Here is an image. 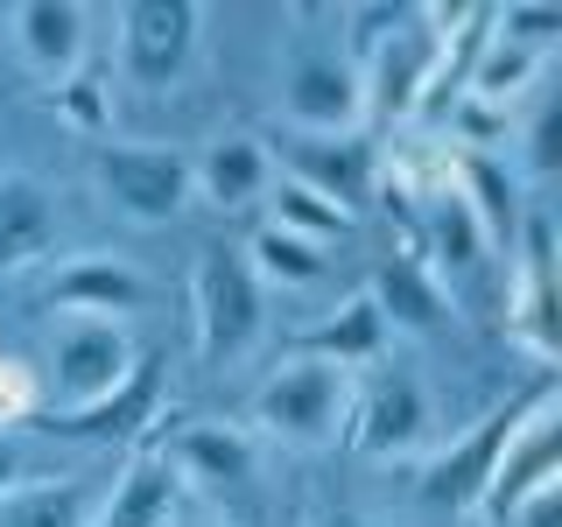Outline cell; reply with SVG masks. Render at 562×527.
<instances>
[{"label":"cell","mask_w":562,"mask_h":527,"mask_svg":"<svg viewBox=\"0 0 562 527\" xmlns=\"http://www.w3.org/2000/svg\"><path fill=\"white\" fill-rule=\"evenodd\" d=\"M345 415H351V373L345 366H330V359H281L268 380L254 386V422L268 436H281V444H295V450H316V444H330V436L345 429Z\"/></svg>","instance_id":"obj_1"},{"label":"cell","mask_w":562,"mask_h":527,"mask_svg":"<svg viewBox=\"0 0 562 527\" xmlns=\"http://www.w3.org/2000/svg\"><path fill=\"white\" fill-rule=\"evenodd\" d=\"M113 57L120 78L134 92H176L198 70V43H204V8L198 0H134L113 14Z\"/></svg>","instance_id":"obj_2"},{"label":"cell","mask_w":562,"mask_h":527,"mask_svg":"<svg viewBox=\"0 0 562 527\" xmlns=\"http://www.w3.org/2000/svg\"><path fill=\"white\" fill-rule=\"evenodd\" d=\"M190 316H198V351L211 366H233L268 324V289L233 246H204L190 268Z\"/></svg>","instance_id":"obj_3"},{"label":"cell","mask_w":562,"mask_h":527,"mask_svg":"<svg viewBox=\"0 0 562 527\" xmlns=\"http://www.w3.org/2000/svg\"><path fill=\"white\" fill-rule=\"evenodd\" d=\"M281 120L289 134H359L366 120V92H359V64L338 43H295L281 57Z\"/></svg>","instance_id":"obj_4"},{"label":"cell","mask_w":562,"mask_h":527,"mask_svg":"<svg viewBox=\"0 0 562 527\" xmlns=\"http://www.w3.org/2000/svg\"><path fill=\"white\" fill-rule=\"evenodd\" d=\"M436 57H443V29L436 8H401V22L366 49L359 64V92L373 120H408L415 105H429L436 92Z\"/></svg>","instance_id":"obj_5"},{"label":"cell","mask_w":562,"mask_h":527,"mask_svg":"<svg viewBox=\"0 0 562 527\" xmlns=\"http://www.w3.org/2000/svg\"><path fill=\"white\" fill-rule=\"evenodd\" d=\"M99 190L127 225H169L190 211V155L162 141H105L99 148Z\"/></svg>","instance_id":"obj_6"},{"label":"cell","mask_w":562,"mask_h":527,"mask_svg":"<svg viewBox=\"0 0 562 527\" xmlns=\"http://www.w3.org/2000/svg\"><path fill=\"white\" fill-rule=\"evenodd\" d=\"M535 394H520V401H506V408H492L479 415L464 436H450L443 450L429 457V464L415 471V492H422V506H436V514H471V506L485 500V485H492V471H499V450H506V436H514V422L520 408Z\"/></svg>","instance_id":"obj_7"},{"label":"cell","mask_w":562,"mask_h":527,"mask_svg":"<svg viewBox=\"0 0 562 527\" xmlns=\"http://www.w3.org/2000/svg\"><path fill=\"white\" fill-rule=\"evenodd\" d=\"M351 444L366 457H408L429 444V386L408 366H380L373 380H351Z\"/></svg>","instance_id":"obj_8"},{"label":"cell","mask_w":562,"mask_h":527,"mask_svg":"<svg viewBox=\"0 0 562 527\" xmlns=\"http://www.w3.org/2000/svg\"><path fill=\"white\" fill-rule=\"evenodd\" d=\"M555 471H562V408H555L549 386H535V401L520 408L514 436H506V450H499V471H492V485H485L479 514L506 527V514H514L527 492L555 485Z\"/></svg>","instance_id":"obj_9"},{"label":"cell","mask_w":562,"mask_h":527,"mask_svg":"<svg viewBox=\"0 0 562 527\" xmlns=\"http://www.w3.org/2000/svg\"><path fill=\"white\" fill-rule=\"evenodd\" d=\"M268 155L289 162V183L316 190V198L338 204L345 218L373 198V183H380V155H373L366 134H281V141H268Z\"/></svg>","instance_id":"obj_10"},{"label":"cell","mask_w":562,"mask_h":527,"mask_svg":"<svg viewBox=\"0 0 562 527\" xmlns=\"http://www.w3.org/2000/svg\"><path fill=\"white\" fill-rule=\"evenodd\" d=\"M155 415H162V366H155V359H134V373L120 380V386L78 401V408L35 415V429L70 436V444H140Z\"/></svg>","instance_id":"obj_11"},{"label":"cell","mask_w":562,"mask_h":527,"mask_svg":"<svg viewBox=\"0 0 562 527\" xmlns=\"http://www.w3.org/2000/svg\"><path fill=\"white\" fill-rule=\"evenodd\" d=\"M134 338L127 324H113V316H64L57 338H49V386L78 408V401L105 394V386H120L134 373Z\"/></svg>","instance_id":"obj_12"},{"label":"cell","mask_w":562,"mask_h":527,"mask_svg":"<svg viewBox=\"0 0 562 527\" xmlns=\"http://www.w3.org/2000/svg\"><path fill=\"white\" fill-rule=\"evenodd\" d=\"M169 471L183 485H204L211 500H254L260 485V457H254V436L239 429V422H183V429L169 436Z\"/></svg>","instance_id":"obj_13"},{"label":"cell","mask_w":562,"mask_h":527,"mask_svg":"<svg viewBox=\"0 0 562 527\" xmlns=\"http://www.w3.org/2000/svg\"><path fill=\"white\" fill-rule=\"evenodd\" d=\"M506 316L541 359H562V303H555V225L541 218H520V239H514V295H506Z\"/></svg>","instance_id":"obj_14"},{"label":"cell","mask_w":562,"mask_h":527,"mask_svg":"<svg viewBox=\"0 0 562 527\" xmlns=\"http://www.w3.org/2000/svg\"><path fill=\"white\" fill-rule=\"evenodd\" d=\"M14 57H22L43 85H70L92 57V8L78 0H29V8L8 14Z\"/></svg>","instance_id":"obj_15"},{"label":"cell","mask_w":562,"mask_h":527,"mask_svg":"<svg viewBox=\"0 0 562 527\" xmlns=\"http://www.w3.org/2000/svg\"><path fill=\"white\" fill-rule=\"evenodd\" d=\"M148 295H155L148 274H140L134 260H113V254H78V260H64V268H49V281H43L49 310H64V316H113V324H127Z\"/></svg>","instance_id":"obj_16"},{"label":"cell","mask_w":562,"mask_h":527,"mask_svg":"<svg viewBox=\"0 0 562 527\" xmlns=\"http://www.w3.org/2000/svg\"><path fill=\"white\" fill-rule=\"evenodd\" d=\"M366 295H373L386 338H394V330L401 338H436V330L457 324V295L422 268V254H386L373 268V281H366Z\"/></svg>","instance_id":"obj_17"},{"label":"cell","mask_w":562,"mask_h":527,"mask_svg":"<svg viewBox=\"0 0 562 527\" xmlns=\"http://www.w3.org/2000/svg\"><path fill=\"white\" fill-rule=\"evenodd\" d=\"M190 190L218 211H246L274 190V155L260 134H218L190 155Z\"/></svg>","instance_id":"obj_18"},{"label":"cell","mask_w":562,"mask_h":527,"mask_svg":"<svg viewBox=\"0 0 562 527\" xmlns=\"http://www.w3.org/2000/svg\"><path fill=\"white\" fill-rule=\"evenodd\" d=\"M49 239H57V190L35 169H0V281L43 260Z\"/></svg>","instance_id":"obj_19"},{"label":"cell","mask_w":562,"mask_h":527,"mask_svg":"<svg viewBox=\"0 0 562 527\" xmlns=\"http://www.w3.org/2000/svg\"><path fill=\"white\" fill-rule=\"evenodd\" d=\"M450 190L464 198L471 218H479V233L514 254L527 211H520V190H514V176H506L499 148H450Z\"/></svg>","instance_id":"obj_20"},{"label":"cell","mask_w":562,"mask_h":527,"mask_svg":"<svg viewBox=\"0 0 562 527\" xmlns=\"http://www.w3.org/2000/svg\"><path fill=\"white\" fill-rule=\"evenodd\" d=\"M176 492H183V479L169 471L162 450H134L127 471L113 479V492L99 500L92 527H169L176 520Z\"/></svg>","instance_id":"obj_21"},{"label":"cell","mask_w":562,"mask_h":527,"mask_svg":"<svg viewBox=\"0 0 562 527\" xmlns=\"http://www.w3.org/2000/svg\"><path fill=\"white\" fill-rule=\"evenodd\" d=\"M295 351L303 359H330V366H373L380 351H386V324H380V310H373V295H351V303H338L330 316H316V324L295 338Z\"/></svg>","instance_id":"obj_22"},{"label":"cell","mask_w":562,"mask_h":527,"mask_svg":"<svg viewBox=\"0 0 562 527\" xmlns=\"http://www.w3.org/2000/svg\"><path fill=\"white\" fill-rule=\"evenodd\" d=\"M422 233H429V260H422V268H429L436 281H443V274L471 281L492 260V239L479 233V218L464 211V198H457L450 183L429 198V211H422Z\"/></svg>","instance_id":"obj_23"},{"label":"cell","mask_w":562,"mask_h":527,"mask_svg":"<svg viewBox=\"0 0 562 527\" xmlns=\"http://www.w3.org/2000/svg\"><path fill=\"white\" fill-rule=\"evenodd\" d=\"M541 70H549V57H535V49L506 43L499 29H485V43H479V57H471L464 85H457V99H479V105H492V113H506L520 92H535Z\"/></svg>","instance_id":"obj_24"},{"label":"cell","mask_w":562,"mask_h":527,"mask_svg":"<svg viewBox=\"0 0 562 527\" xmlns=\"http://www.w3.org/2000/svg\"><path fill=\"white\" fill-rule=\"evenodd\" d=\"M99 500L85 479H43V485H14L0 500V527H92Z\"/></svg>","instance_id":"obj_25"},{"label":"cell","mask_w":562,"mask_h":527,"mask_svg":"<svg viewBox=\"0 0 562 527\" xmlns=\"http://www.w3.org/2000/svg\"><path fill=\"white\" fill-rule=\"evenodd\" d=\"M239 260L254 268L260 289H310V281H324V268H330V246H310V239L281 233V225H260Z\"/></svg>","instance_id":"obj_26"},{"label":"cell","mask_w":562,"mask_h":527,"mask_svg":"<svg viewBox=\"0 0 562 527\" xmlns=\"http://www.w3.org/2000/svg\"><path fill=\"white\" fill-rule=\"evenodd\" d=\"M268 225H281V233H295V239H310V246H338L351 233V218H345L338 204H324L316 190L289 183V176H274V190H268Z\"/></svg>","instance_id":"obj_27"},{"label":"cell","mask_w":562,"mask_h":527,"mask_svg":"<svg viewBox=\"0 0 562 527\" xmlns=\"http://www.w3.org/2000/svg\"><path fill=\"white\" fill-rule=\"evenodd\" d=\"M492 29H499L506 43L549 57V49L562 43V8H492Z\"/></svg>","instance_id":"obj_28"},{"label":"cell","mask_w":562,"mask_h":527,"mask_svg":"<svg viewBox=\"0 0 562 527\" xmlns=\"http://www.w3.org/2000/svg\"><path fill=\"white\" fill-rule=\"evenodd\" d=\"M527 169L535 176H555L562 169V99H549L527 127Z\"/></svg>","instance_id":"obj_29"},{"label":"cell","mask_w":562,"mask_h":527,"mask_svg":"<svg viewBox=\"0 0 562 527\" xmlns=\"http://www.w3.org/2000/svg\"><path fill=\"white\" fill-rule=\"evenodd\" d=\"M57 105H64V120L70 127H85V134H99L105 127V85L99 78H70V85H57Z\"/></svg>","instance_id":"obj_30"},{"label":"cell","mask_w":562,"mask_h":527,"mask_svg":"<svg viewBox=\"0 0 562 527\" xmlns=\"http://www.w3.org/2000/svg\"><path fill=\"white\" fill-rule=\"evenodd\" d=\"M506 527H562V479L541 485V492H527L514 514H506Z\"/></svg>","instance_id":"obj_31"},{"label":"cell","mask_w":562,"mask_h":527,"mask_svg":"<svg viewBox=\"0 0 562 527\" xmlns=\"http://www.w3.org/2000/svg\"><path fill=\"white\" fill-rule=\"evenodd\" d=\"M14 485H29V444L0 422V500H8Z\"/></svg>","instance_id":"obj_32"},{"label":"cell","mask_w":562,"mask_h":527,"mask_svg":"<svg viewBox=\"0 0 562 527\" xmlns=\"http://www.w3.org/2000/svg\"><path fill=\"white\" fill-rule=\"evenodd\" d=\"M22 415H29V373H22L14 359H0V422L14 429Z\"/></svg>","instance_id":"obj_33"},{"label":"cell","mask_w":562,"mask_h":527,"mask_svg":"<svg viewBox=\"0 0 562 527\" xmlns=\"http://www.w3.org/2000/svg\"><path fill=\"white\" fill-rule=\"evenodd\" d=\"M310 527H380V520H366V514H316Z\"/></svg>","instance_id":"obj_34"},{"label":"cell","mask_w":562,"mask_h":527,"mask_svg":"<svg viewBox=\"0 0 562 527\" xmlns=\"http://www.w3.org/2000/svg\"><path fill=\"white\" fill-rule=\"evenodd\" d=\"M169 527H225V520H183V514H176V520H169Z\"/></svg>","instance_id":"obj_35"}]
</instances>
